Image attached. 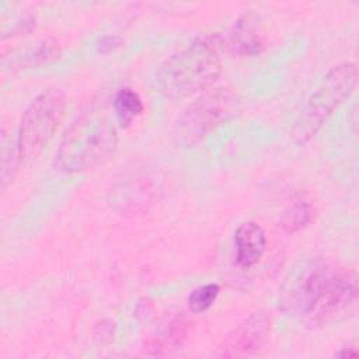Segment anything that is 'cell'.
I'll use <instances>...</instances> for the list:
<instances>
[{
  "label": "cell",
  "mask_w": 359,
  "mask_h": 359,
  "mask_svg": "<svg viewBox=\"0 0 359 359\" xmlns=\"http://www.w3.org/2000/svg\"><path fill=\"white\" fill-rule=\"evenodd\" d=\"M59 56V48L55 42L43 41L38 43L35 48H31L24 52L21 56V65L22 66H39L46 65Z\"/></svg>",
  "instance_id": "cell-14"
},
{
  "label": "cell",
  "mask_w": 359,
  "mask_h": 359,
  "mask_svg": "<svg viewBox=\"0 0 359 359\" xmlns=\"http://www.w3.org/2000/svg\"><path fill=\"white\" fill-rule=\"evenodd\" d=\"M119 45H121V38H118V36H104L97 43V49L101 53H109L114 49H116Z\"/></svg>",
  "instance_id": "cell-16"
},
{
  "label": "cell",
  "mask_w": 359,
  "mask_h": 359,
  "mask_svg": "<svg viewBox=\"0 0 359 359\" xmlns=\"http://www.w3.org/2000/svg\"><path fill=\"white\" fill-rule=\"evenodd\" d=\"M358 294V280L353 271L337 266L324 297L306 325L316 328L338 321L353 307Z\"/></svg>",
  "instance_id": "cell-8"
},
{
  "label": "cell",
  "mask_w": 359,
  "mask_h": 359,
  "mask_svg": "<svg viewBox=\"0 0 359 359\" xmlns=\"http://www.w3.org/2000/svg\"><path fill=\"white\" fill-rule=\"evenodd\" d=\"M335 356H342V358H356L358 351L355 346H345L339 352L335 353Z\"/></svg>",
  "instance_id": "cell-17"
},
{
  "label": "cell",
  "mask_w": 359,
  "mask_h": 359,
  "mask_svg": "<svg viewBox=\"0 0 359 359\" xmlns=\"http://www.w3.org/2000/svg\"><path fill=\"white\" fill-rule=\"evenodd\" d=\"M65 108V94L57 88L41 93L27 107L15 139L22 164L29 165L42 154L62 122Z\"/></svg>",
  "instance_id": "cell-6"
},
{
  "label": "cell",
  "mask_w": 359,
  "mask_h": 359,
  "mask_svg": "<svg viewBox=\"0 0 359 359\" xmlns=\"http://www.w3.org/2000/svg\"><path fill=\"white\" fill-rule=\"evenodd\" d=\"M314 217V209L309 202L299 201L292 205L282 216L280 224L285 231L296 233L307 227Z\"/></svg>",
  "instance_id": "cell-12"
},
{
  "label": "cell",
  "mask_w": 359,
  "mask_h": 359,
  "mask_svg": "<svg viewBox=\"0 0 359 359\" xmlns=\"http://www.w3.org/2000/svg\"><path fill=\"white\" fill-rule=\"evenodd\" d=\"M118 146V130L109 111L94 104L83 111L63 135L55 165L66 174L94 168L107 161Z\"/></svg>",
  "instance_id": "cell-2"
},
{
  "label": "cell",
  "mask_w": 359,
  "mask_h": 359,
  "mask_svg": "<svg viewBox=\"0 0 359 359\" xmlns=\"http://www.w3.org/2000/svg\"><path fill=\"white\" fill-rule=\"evenodd\" d=\"M112 108L116 121H119L122 126L129 125L144 109L139 94L130 87H123L116 91L114 95Z\"/></svg>",
  "instance_id": "cell-11"
},
{
  "label": "cell",
  "mask_w": 359,
  "mask_h": 359,
  "mask_svg": "<svg viewBox=\"0 0 359 359\" xmlns=\"http://www.w3.org/2000/svg\"><path fill=\"white\" fill-rule=\"evenodd\" d=\"M356 84V63L342 62L332 66L297 112L289 132L292 142L304 146L313 140L334 111L352 95Z\"/></svg>",
  "instance_id": "cell-3"
},
{
  "label": "cell",
  "mask_w": 359,
  "mask_h": 359,
  "mask_svg": "<svg viewBox=\"0 0 359 359\" xmlns=\"http://www.w3.org/2000/svg\"><path fill=\"white\" fill-rule=\"evenodd\" d=\"M238 107L240 100L231 88L206 90L178 115L172 125V139L180 146L192 147L234 116Z\"/></svg>",
  "instance_id": "cell-5"
},
{
  "label": "cell",
  "mask_w": 359,
  "mask_h": 359,
  "mask_svg": "<svg viewBox=\"0 0 359 359\" xmlns=\"http://www.w3.org/2000/svg\"><path fill=\"white\" fill-rule=\"evenodd\" d=\"M1 144H3V149H1V184H3V187H6L13 180L17 165L21 161H20L17 140H13L11 137H6V135H3Z\"/></svg>",
  "instance_id": "cell-13"
},
{
  "label": "cell",
  "mask_w": 359,
  "mask_h": 359,
  "mask_svg": "<svg viewBox=\"0 0 359 359\" xmlns=\"http://www.w3.org/2000/svg\"><path fill=\"white\" fill-rule=\"evenodd\" d=\"M222 36L203 35L168 56L154 73V87L165 98L178 100L209 90L222 73Z\"/></svg>",
  "instance_id": "cell-1"
},
{
  "label": "cell",
  "mask_w": 359,
  "mask_h": 359,
  "mask_svg": "<svg viewBox=\"0 0 359 359\" xmlns=\"http://www.w3.org/2000/svg\"><path fill=\"white\" fill-rule=\"evenodd\" d=\"M222 48H227L238 56H255L261 52L262 42L247 21H238L226 38H222Z\"/></svg>",
  "instance_id": "cell-10"
},
{
  "label": "cell",
  "mask_w": 359,
  "mask_h": 359,
  "mask_svg": "<svg viewBox=\"0 0 359 359\" xmlns=\"http://www.w3.org/2000/svg\"><path fill=\"white\" fill-rule=\"evenodd\" d=\"M220 287L217 283H206L191 292L188 296V307L192 313H202L208 310L217 299Z\"/></svg>",
  "instance_id": "cell-15"
},
{
  "label": "cell",
  "mask_w": 359,
  "mask_h": 359,
  "mask_svg": "<svg viewBox=\"0 0 359 359\" xmlns=\"http://www.w3.org/2000/svg\"><path fill=\"white\" fill-rule=\"evenodd\" d=\"M234 248L237 264L248 269L257 265L266 248L265 230L254 220L241 223L234 231Z\"/></svg>",
  "instance_id": "cell-9"
},
{
  "label": "cell",
  "mask_w": 359,
  "mask_h": 359,
  "mask_svg": "<svg viewBox=\"0 0 359 359\" xmlns=\"http://www.w3.org/2000/svg\"><path fill=\"white\" fill-rule=\"evenodd\" d=\"M272 330L271 313L258 310L236 325L217 348V358L255 356L265 349Z\"/></svg>",
  "instance_id": "cell-7"
},
{
  "label": "cell",
  "mask_w": 359,
  "mask_h": 359,
  "mask_svg": "<svg viewBox=\"0 0 359 359\" xmlns=\"http://www.w3.org/2000/svg\"><path fill=\"white\" fill-rule=\"evenodd\" d=\"M335 269V265L318 255L299 259L280 285L279 310L306 324L324 297Z\"/></svg>",
  "instance_id": "cell-4"
}]
</instances>
